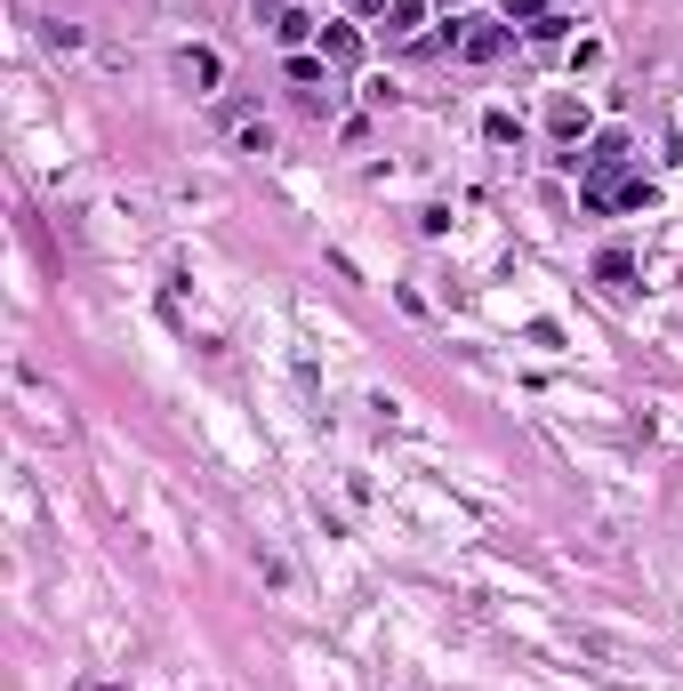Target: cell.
<instances>
[{"mask_svg": "<svg viewBox=\"0 0 683 691\" xmlns=\"http://www.w3.org/2000/svg\"><path fill=\"white\" fill-rule=\"evenodd\" d=\"M620 186H627V129H603L595 153H587V178H579V201H587V210H611Z\"/></svg>", "mask_w": 683, "mask_h": 691, "instance_id": "obj_1", "label": "cell"}, {"mask_svg": "<svg viewBox=\"0 0 683 691\" xmlns=\"http://www.w3.org/2000/svg\"><path fill=\"white\" fill-rule=\"evenodd\" d=\"M466 64H491V57H506V24L499 17H466V49H459Z\"/></svg>", "mask_w": 683, "mask_h": 691, "instance_id": "obj_2", "label": "cell"}, {"mask_svg": "<svg viewBox=\"0 0 683 691\" xmlns=\"http://www.w3.org/2000/svg\"><path fill=\"white\" fill-rule=\"evenodd\" d=\"M546 129H555V146H579V137H587V106H579V97H555V106H546Z\"/></svg>", "mask_w": 683, "mask_h": 691, "instance_id": "obj_3", "label": "cell"}, {"mask_svg": "<svg viewBox=\"0 0 683 691\" xmlns=\"http://www.w3.org/2000/svg\"><path fill=\"white\" fill-rule=\"evenodd\" d=\"M322 57H330V64H354V57H362V32H354V24H322Z\"/></svg>", "mask_w": 683, "mask_h": 691, "instance_id": "obj_4", "label": "cell"}, {"mask_svg": "<svg viewBox=\"0 0 683 691\" xmlns=\"http://www.w3.org/2000/svg\"><path fill=\"white\" fill-rule=\"evenodd\" d=\"M419 24H426V0H394L386 9V41H410Z\"/></svg>", "mask_w": 683, "mask_h": 691, "instance_id": "obj_5", "label": "cell"}, {"mask_svg": "<svg viewBox=\"0 0 683 691\" xmlns=\"http://www.w3.org/2000/svg\"><path fill=\"white\" fill-rule=\"evenodd\" d=\"M314 32H322V24H314V17H305V9H290V17H282V24H273V41H282V49H290V57H298V49H305V41H314Z\"/></svg>", "mask_w": 683, "mask_h": 691, "instance_id": "obj_6", "label": "cell"}, {"mask_svg": "<svg viewBox=\"0 0 683 691\" xmlns=\"http://www.w3.org/2000/svg\"><path fill=\"white\" fill-rule=\"evenodd\" d=\"M595 273H603L611 290H627V282H635V258H627V250H603V258H595Z\"/></svg>", "mask_w": 683, "mask_h": 691, "instance_id": "obj_7", "label": "cell"}, {"mask_svg": "<svg viewBox=\"0 0 683 691\" xmlns=\"http://www.w3.org/2000/svg\"><path fill=\"white\" fill-rule=\"evenodd\" d=\"M185 81H201V89H218V57H210V49H193V57H185Z\"/></svg>", "mask_w": 683, "mask_h": 691, "instance_id": "obj_8", "label": "cell"}, {"mask_svg": "<svg viewBox=\"0 0 683 691\" xmlns=\"http://www.w3.org/2000/svg\"><path fill=\"white\" fill-rule=\"evenodd\" d=\"M563 32H571V17H563V9H546V17L531 24V41H563Z\"/></svg>", "mask_w": 683, "mask_h": 691, "instance_id": "obj_9", "label": "cell"}, {"mask_svg": "<svg viewBox=\"0 0 683 691\" xmlns=\"http://www.w3.org/2000/svg\"><path fill=\"white\" fill-rule=\"evenodd\" d=\"M515 17H531V24H539V17H546V0H506V24H515Z\"/></svg>", "mask_w": 683, "mask_h": 691, "instance_id": "obj_10", "label": "cell"}, {"mask_svg": "<svg viewBox=\"0 0 683 691\" xmlns=\"http://www.w3.org/2000/svg\"><path fill=\"white\" fill-rule=\"evenodd\" d=\"M386 9L394 0H354V17H370V24H386Z\"/></svg>", "mask_w": 683, "mask_h": 691, "instance_id": "obj_11", "label": "cell"}]
</instances>
